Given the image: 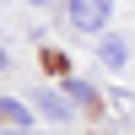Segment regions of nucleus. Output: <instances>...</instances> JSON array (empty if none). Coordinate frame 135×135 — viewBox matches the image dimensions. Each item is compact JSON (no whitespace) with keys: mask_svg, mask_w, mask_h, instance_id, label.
<instances>
[{"mask_svg":"<svg viewBox=\"0 0 135 135\" xmlns=\"http://www.w3.org/2000/svg\"><path fill=\"white\" fill-rule=\"evenodd\" d=\"M0 70H6V49H0Z\"/></svg>","mask_w":135,"mask_h":135,"instance_id":"nucleus-6","label":"nucleus"},{"mask_svg":"<svg viewBox=\"0 0 135 135\" xmlns=\"http://www.w3.org/2000/svg\"><path fill=\"white\" fill-rule=\"evenodd\" d=\"M0 124H11V130H32V108L16 103V97H0Z\"/></svg>","mask_w":135,"mask_h":135,"instance_id":"nucleus-3","label":"nucleus"},{"mask_svg":"<svg viewBox=\"0 0 135 135\" xmlns=\"http://www.w3.org/2000/svg\"><path fill=\"white\" fill-rule=\"evenodd\" d=\"M32 6H49V0H32Z\"/></svg>","mask_w":135,"mask_h":135,"instance_id":"nucleus-7","label":"nucleus"},{"mask_svg":"<svg viewBox=\"0 0 135 135\" xmlns=\"http://www.w3.org/2000/svg\"><path fill=\"white\" fill-rule=\"evenodd\" d=\"M108 11H114V0H70V27L76 32H103Z\"/></svg>","mask_w":135,"mask_h":135,"instance_id":"nucleus-1","label":"nucleus"},{"mask_svg":"<svg viewBox=\"0 0 135 135\" xmlns=\"http://www.w3.org/2000/svg\"><path fill=\"white\" fill-rule=\"evenodd\" d=\"M32 103H38V108H43L49 119H70V97L49 92V86H32Z\"/></svg>","mask_w":135,"mask_h":135,"instance_id":"nucleus-2","label":"nucleus"},{"mask_svg":"<svg viewBox=\"0 0 135 135\" xmlns=\"http://www.w3.org/2000/svg\"><path fill=\"white\" fill-rule=\"evenodd\" d=\"M6 135H27V130H6ZM32 135H38V130H32Z\"/></svg>","mask_w":135,"mask_h":135,"instance_id":"nucleus-5","label":"nucleus"},{"mask_svg":"<svg viewBox=\"0 0 135 135\" xmlns=\"http://www.w3.org/2000/svg\"><path fill=\"white\" fill-rule=\"evenodd\" d=\"M97 60H103V65H124L130 60V43L124 38H103V43H97Z\"/></svg>","mask_w":135,"mask_h":135,"instance_id":"nucleus-4","label":"nucleus"}]
</instances>
